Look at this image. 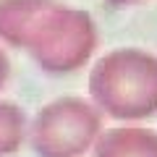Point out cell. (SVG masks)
Returning <instances> with one entry per match:
<instances>
[{
  "label": "cell",
  "instance_id": "1",
  "mask_svg": "<svg viewBox=\"0 0 157 157\" xmlns=\"http://www.w3.org/2000/svg\"><path fill=\"white\" fill-rule=\"evenodd\" d=\"M0 42L26 50L47 73H71L92 58L97 26L58 0H0Z\"/></svg>",
  "mask_w": 157,
  "mask_h": 157
},
{
  "label": "cell",
  "instance_id": "2",
  "mask_svg": "<svg viewBox=\"0 0 157 157\" xmlns=\"http://www.w3.org/2000/svg\"><path fill=\"white\" fill-rule=\"evenodd\" d=\"M92 105L115 121H141L157 113V55L141 47H118L89 73Z\"/></svg>",
  "mask_w": 157,
  "mask_h": 157
},
{
  "label": "cell",
  "instance_id": "3",
  "mask_svg": "<svg viewBox=\"0 0 157 157\" xmlns=\"http://www.w3.org/2000/svg\"><path fill=\"white\" fill-rule=\"evenodd\" d=\"M102 131V113L81 97H60L39 107L29 141L37 157H81Z\"/></svg>",
  "mask_w": 157,
  "mask_h": 157
},
{
  "label": "cell",
  "instance_id": "4",
  "mask_svg": "<svg viewBox=\"0 0 157 157\" xmlns=\"http://www.w3.org/2000/svg\"><path fill=\"white\" fill-rule=\"evenodd\" d=\"M94 157H157V134L149 128H107L94 141Z\"/></svg>",
  "mask_w": 157,
  "mask_h": 157
},
{
  "label": "cell",
  "instance_id": "5",
  "mask_svg": "<svg viewBox=\"0 0 157 157\" xmlns=\"http://www.w3.org/2000/svg\"><path fill=\"white\" fill-rule=\"evenodd\" d=\"M26 136V115L16 102L0 100V157H8L21 147Z\"/></svg>",
  "mask_w": 157,
  "mask_h": 157
},
{
  "label": "cell",
  "instance_id": "6",
  "mask_svg": "<svg viewBox=\"0 0 157 157\" xmlns=\"http://www.w3.org/2000/svg\"><path fill=\"white\" fill-rule=\"evenodd\" d=\"M8 76H11V60H8L6 50H3V47H0V89H3V86H6Z\"/></svg>",
  "mask_w": 157,
  "mask_h": 157
},
{
  "label": "cell",
  "instance_id": "7",
  "mask_svg": "<svg viewBox=\"0 0 157 157\" xmlns=\"http://www.w3.org/2000/svg\"><path fill=\"white\" fill-rule=\"evenodd\" d=\"M115 6H134V3H141V0H110Z\"/></svg>",
  "mask_w": 157,
  "mask_h": 157
}]
</instances>
